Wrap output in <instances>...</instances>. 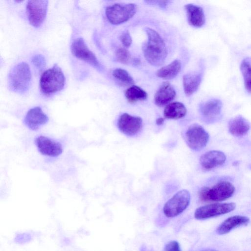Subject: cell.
I'll return each mask as SVG.
<instances>
[{
	"label": "cell",
	"mask_w": 251,
	"mask_h": 251,
	"mask_svg": "<svg viewBox=\"0 0 251 251\" xmlns=\"http://www.w3.org/2000/svg\"><path fill=\"white\" fill-rule=\"evenodd\" d=\"M145 31L148 39L142 46L144 57L151 65L161 66L167 55L165 44L160 35L153 29L146 27Z\"/></svg>",
	"instance_id": "6da1fadb"
},
{
	"label": "cell",
	"mask_w": 251,
	"mask_h": 251,
	"mask_svg": "<svg viewBox=\"0 0 251 251\" xmlns=\"http://www.w3.org/2000/svg\"><path fill=\"white\" fill-rule=\"evenodd\" d=\"M31 75L29 65L26 62H21L10 71L8 83L10 90L18 93H24L29 89Z\"/></svg>",
	"instance_id": "7a4b0ae2"
},
{
	"label": "cell",
	"mask_w": 251,
	"mask_h": 251,
	"mask_svg": "<svg viewBox=\"0 0 251 251\" xmlns=\"http://www.w3.org/2000/svg\"><path fill=\"white\" fill-rule=\"evenodd\" d=\"M65 82V77L62 70L57 64H54L42 74L40 86L43 93L49 95L62 90Z\"/></svg>",
	"instance_id": "3957f363"
},
{
	"label": "cell",
	"mask_w": 251,
	"mask_h": 251,
	"mask_svg": "<svg viewBox=\"0 0 251 251\" xmlns=\"http://www.w3.org/2000/svg\"><path fill=\"white\" fill-rule=\"evenodd\" d=\"M235 192L234 185L229 181L218 182L211 187H203L199 192L202 201H221L231 197Z\"/></svg>",
	"instance_id": "277c9868"
},
{
	"label": "cell",
	"mask_w": 251,
	"mask_h": 251,
	"mask_svg": "<svg viewBox=\"0 0 251 251\" xmlns=\"http://www.w3.org/2000/svg\"><path fill=\"white\" fill-rule=\"evenodd\" d=\"M136 10V5L134 3H115L106 7L105 14L111 24L119 25L131 18Z\"/></svg>",
	"instance_id": "5b68a950"
},
{
	"label": "cell",
	"mask_w": 251,
	"mask_h": 251,
	"mask_svg": "<svg viewBox=\"0 0 251 251\" xmlns=\"http://www.w3.org/2000/svg\"><path fill=\"white\" fill-rule=\"evenodd\" d=\"M189 192L183 189L176 193L164 204L163 211L168 218H173L182 213L188 206L190 201Z\"/></svg>",
	"instance_id": "8992f818"
},
{
	"label": "cell",
	"mask_w": 251,
	"mask_h": 251,
	"mask_svg": "<svg viewBox=\"0 0 251 251\" xmlns=\"http://www.w3.org/2000/svg\"><path fill=\"white\" fill-rule=\"evenodd\" d=\"M209 137L208 132L198 124L189 126L185 133L187 146L195 151H199L204 148L208 143Z\"/></svg>",
	"instance_id": "52a82bcc"
},
{
	"label": "cell",
	"mask_w": 251,
	"mask_h": 251,
	"mask_svg": "<svg viewBox=\"0 0 251 251\" xmlns=\"http://www.w3.org/2000/svg\"><path fill=\"white\" fill-rule=\"evenodd\" d=\"M71 51L75 57L88 63L98 70L101 71L103 70L95 54L89 49L82 38H77L74 41L71 45Z\"/></svg>",
	"instance_id": "ba28073f"
},
{
	"label": "cell",
	"mask_w": 251,
	"mask_h": 251,
	"mask_svg": "<svg viewBox=\"0 0 251 251\" xmlns=\"http://www.w3.org/2000/svg\"><path fill=\"white\" fill-rule=\"evenodd\" d=\"M236 207L235 203H215L202 206L195 211L194 217L198 220L208 219L229 213Z\"/></svg>",
	"instance_id": "9c48e42d"
},
{
	"label": "cell",
	"mask_w": 251,
	"mask_h": 251,
	"mask_svg": "<svg viewBox=\"0 0 251 251\" xmlns=\"http://www.w3.org/2000/svg\"><path fill=\"white\" fill-rule=\"evenodd\" d=\"M48 6V1L46 0H29L27 2V17L33 26L38 27L42 24L46 16Z\"/></svg>",
	"instance_id": "30bf717a"
},
{
	"label": "cell",
	"mask_w": 251,
	"mask_h": 251,
	"mask_svg": "<svg viewBox=\"0 0 251 251\" xmlns=\"http://www.w3.org/2000/svg\"><path fill=\"white\" fill-rule=\"evenodd\" d=\"M117 126L123 133L129 136H132L137 134L141 130L143 121L139 117L125 113L119 117Z\"/></svg>",
	"instance_id": "8fae6325"
},
{
	"label": "cell",
	"mask_w": 251,
	"mask_h": 251,
	"mask_svg": "<svg viewBox=\"0 0 251 251\" xmlns=\"http://www.w3.org/2000/svg\"><path fill=\"white\" fill-rule=\"evenodd\" d=\"M36 145L40 152L44 155L56 157L63 151L62 145L59 143L44 136L36 139Z\"/></svg>",
	"instance_id": "7c38bea8"
},
{
	"label": "cell",
	"mask_w": 251,
	"mask_h": 251,
	"mask_svg": "<svg viewBox=\"0 0 251 251\" xmlns=\"http://www.w3.org/2000/svg\"><path fill=\"white\" fill-rule=\"evenodd\" d=\"M48 121V117L38 106L30 109L26 113L24 119L25 124L32 130L38 129Z\"/></svg>",
	"instance_id": "4fadbf2b"
},
{
	"label": "cell",
	"mask_w": 251,
	"mask_h": 251,
	"mask_svg": "<svg viewBox=\"0 0 251 251\" xmlns=\"http://www.w3.org/2000/svg\"><path fill=\"white\" fill-rule=\"evenodd\" d=\"M222 109V103L218 99L208 100L200 105V110L204 120L207 122H212L218 118Z\"/></svg>",
	"instance_id": "5bb4252c"
},
{
	"label": "cell",
	"mask_w": 251,
	"mask_h": 251,
	"mask_svg": "<svg viewBox=\"0 0 251 251\" xmlns=\"http://www.w3.org/2000/svg\"><path fill=\"white\" fill-rule=\"evenodd\" d=\"M226 155L219 151H210L203 154L200 158L201 167L206 170H210L224 164Z\"/></svg>",
	"instance_id": "9a60e30c"
},
{
	"label": "cell",
	"mask_w": 251,
	"mask_h": 251,
	"mask_svg": "<svg viewBox=\"0 0 251 251\" xmlns=\"http://www.w3.org/2000/svg\"><path fill=\"white\" fill-rule=\"evenodd\" d=\"M176 96L174 87L168 82H164L159 87L154 96V102L158 106L169 103Z\"/></svg>",
	"instance_id": "2e32d148"
},
{
	"label": "cell",
	"mask_w": 251,
	"mask_h": 251,
	"mask_svg": "<svg viewBox=\"0 0 251 251\" xmlns=\"http://www.w3.org/2000/svg\"><path fill=\"white\" fill-rule=\"evenodd\" d=\"M250 219L246 216H231L223 222L217 228L216 231L219 234H225L236 227L248 225Z\"/></svg>",
	"instance_id": "e0dca14e"
},
{
	"label": "cell",
	"mask_w": 251,
	"mask_h": 251,
	"mask_svg": "<svg viewBox=\"0 0 251 251\" xmlns=\"http://www.w3.org/2000/svg\"><path fill=\"white\" fill-rule=\"evenodd\" d=\"M189 24L196 27L202 26L205 23L203 9L198 5L188 4L185 6Z\"/></svg>",
	"instance_id": "ac0fdd59"
},
{
	"label": "cell",
	"mask_w": 251,
	"mask_h": 251,
	"mask_svg": "<svg viewBox=\"0 0 251 251\" xmlns=\"http://www.w3.org/2000/svg\"><path fill=\"white\" fill-rule=\"evenodd\" d=\"M249 121L242 116H237L228 123V130L233 135L241 136L247 134L250 128Z\"/></svg>",
	"instance_id": "d6986e66"
},
{
	"label": "cell",
	"mask_w": 251,
	"mask_h": 251,
	"mask_svg": "<svg viewBox=\"0 0 251 251\" xmlns=\"http://www.w3.org/2000/svg\"><path fill=\"white\" fill-rule=\"evenodd\" d=\"M202 78L201 73H192L183 76V85L186 95L190 96L198 90Z\"/></svg>",
	"instance_id": "ffe728a7"
},
{
	"label": "cell",
	"mask_w": 251,
	"mask_h": 251,
	"mask_svg": "<svg viewBox=\"0 0 251 251\" xmlns=\"http://www.w3.org/2000/svg\"><path fill=\"white\" fill-rule=\"evenodd\" d=\"M186 112L187 109L182 103L174 102L165 107L163 114L166 119H178L184 117Z\"/></svg>",
	"instance_id": "44dd1931"
},
{
	"label": "cell",
	"mask_w": 251,
	"mask_h": 251,
	"mask_svg": "<svg viewBox=\"0 0 251 251\" xmlns=\"http://www.w3.org/2000/svg\"><path fill=\"white\" fill-rule=\"evenodd\" d=\"M181 62L175 60L167 66L159 69L156 75L158 77L165 79H171L175 77L181 70Z\"/></svg>",
	"instance_id": "7402d4cb"
},
{
	"label": "cell",
	"mask_w": 251,
	"mask_h": 251,
	"mask_svg": "<svg viewBox=\"0 0 251 251\" xmlns=\"http://www.w3.org/2000/svg\"><path fill=\"white\" fill-rule=\"evenodd\" d=\"M125 96L130 103H134L139 100H144L148 97L147 93L140 87L132 85L125 92Z\"/></svg>",
	"instance_id": "603a6c76"
},
{
	"label": "cell",
	"mask_w": 251,
	"mask_h": 251,
	"mask_svg": "<svg viewBox=\"0 0 251 251\" xmlns=\"http://www.w3.org/2000/svg\"><path fill=\"white\" fill-rule=\"evenodd\" d=\"M240 70L245 89L248 92L251 93V58L247 57L243 60L240 65Z\"/></svg>",
	"instance_id": "cb8c5ba5"
},
{
	"label": "cell",
	"mask_w": 251,
	"mask_h": 251,
	"mask_svg": "<svg viewBox=\"0 0 251 251\" xmlns=\"http://www.w3.org/2000/svg\"><path fill=\"white\" fill-rule=\"evenodd\" d=\"M112 75L118 80L125 84L132 85L134 83L133 78L124 69L121 68L116 69L113 71Z\"/></svg>",
	"instance_id": "d4e9b609"
},
{
	"label": "cell",
	"mask_w": 251,
	"mask_h": 251,
	"mask_svg": "<svg viewBox=\"0 0 251 251\" xmlns=\"http://www.w3.org/2000/svg\"><path fill=\"white\" fill-rule=\"evenodd\" d=\"M116 57L119 62L126 64L129 62L131 59V55L127 50L121 48L116 50Z\"/></svg>",
	"instance_id": "484cf974"
},
{
	"label": "cell",
	"mask_w": 251,
	"mask_h": 251,
	"mask_svg": "<svg viewBox=\"0 0 251 251\" xmlns=\"http://www.w3.org/2000/svg\"><path fill=\"white\" fill-rule=\"evenodd\" d=\"M33 65L38 69H42L46 66V60L42 54H36L31 59Z\"/></svg>",
	"instance_id": "4316f807"
},
{
	"label": "cell",
	"mask_w": 251,
	"mask_h": 251,
	"mask_svg": "<svg viewBox=\"0 0 251 251\" xmlns=\"http://www.w3.org/2000/svg\"><path fill=\"white\" fill-rule=\"evenodd\" d=\"M123 45L126 47H129L132 43V38L128 31H124L120 36Z\"/></svg>",
	"instance_id": "83f0119b"
},
{
	"label": "cell",
	"mask_w": 251,
	"mask_h": 251,
	"mask_svg": "<svg viewBox=\"0 0 251 251\" xmlns=\"http://www.w3.org/2000/svg\"><path fill=\"white\" fill-rule=\"evenodd\" d=\"M164 251H181L179 243L175 240L169 242L165 246Z\"/></svg>",
	"instance_id": "f1b7e54d"
},
{
	"label": "cell",
	"mask_w": 251,
	"mask_h": 251,
	"mask_svg": "<svg viewBox=\"0 0 251 251\" xmlns=\"http://www.w3.org/2000/svg\"><path fill=\"white\" fill-rule=\"evenodd\" d=\"M164 122V119H163V118H158L156 119V120L155 121L156 124L158 126L163 124Z\"/></svg>",
	"instance_id": "f546056e"
},
{
	"label": "cell",
	"mask_w": 251,
	"mask_h": 251,
	"mask_svg": "<svg viewBox=\"0 0 251 251\" xmlns=\"http://www.w3.org/2000/svg\"><path fill=\"white\" fill-rule=\"evenodd\" d=\"M201 251H216L215 250H214V249H208L203 250Z\"/></svg>",
	"instance_id": "4dcf8cb0"
},
{
	"label": "cell",
	"mask_w": 251,
	"mask_h": 251,
	"mask_svg": "<svg viewBox=\"0 0 251 251\" xmlns=\"http://www.w3.org/2000/svg\"><path fill=\"white\" fill-rule=\"evenodd\" d=\"M141 251H151L150 250H148L146 248H143Z\"/></svg>",
	"instance_id": "1f68e13d"
}]
</instances>
